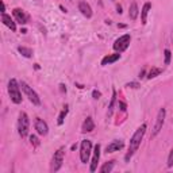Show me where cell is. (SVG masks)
Segmentation results:
<instances>
[{"mask_svg":"<svg viewBox=\"0 0 173 173\" xmlns=\"http://www.w3.org/2000/svg\"><path fill=\"white\" fill-rule=\"evenodd\" d=\"M146 123H143L141 127H138L137 130H135V132L132 134L131 139H130V145H129V151H127V154L124 156V161L129 162L130 158H131L132 156H134V153L138 150V147H139L141 142H142V138L143 135H145L146 132Z\"/></svg>","mask_w":173,"mask_h":173,"instance_id":"cell-1","label":"cell"},{"mask_svg":"<svg viewBox=\"0 0 173 173\" xmlns=\"http://www.w3.org/2000/svg\"><path fill=\"white\" fill-rule=\"evenodd\" d=\"M20 84H18V81L15 78H11L8 81V93H10V99L12 103L15 104H19L22 103V93H20V89H19Z\"/></svg>","mask_w":173,"mask_h":173,"instance_id":"cell-2","label":"cell"},{"mask_svg":"<svg viewBox=\"0 0 173 173\" xmlns=\"http://www.w3.org/2000/svg\"><path fill=\"white\" fill-rule=\"evenodd\" d=\"M29 129H30V119L29 115L26 112H20L19 114V120H18V132L22 138H26L29 134Z\"/></svg>","mask_w":173,"mask_h":173,"instance_id":"cell-3","label":"cell"},{"mask_svg":"<svg viewBox=\"0 0 173 173\" xmlns=\"http://www.w3.org/2000/svg\"><path fill=\"white\" fill-rule=\"evenodd\" d=\"M20 86H22V91L24 92V95L29 97V100L32 103V104H34V105H39L41 104V99H39V96H38V93L29 85V84L24 83V81H22Z\"/></svg>","mask_w":173,"mask_h":173,"instance_id":"cell-4","label":"cell"},{"mask_svg":"<svg viewBox=\"0 0 173 173\" xmlns=\"http://www.w3.org/2000/svg\"><path fill=\"white\" fill-rule=\"evenodd\" d=\"M64 154H65V147H59L58 150L54 153L53 159H51V172H58L59 168L62 166V162H64Z\"/></svg>","mask_w":173,"mask_h":173,"instance_id":"cell-5","label":"cell"},{"mask_svg":"<svg viewBox=\"0 0 173 173\" xmlns=\"http://www.w3.org/2000/svg\"><path fill=\"white\" fill-rule=\"evenodd\" d=\"M91 151H92V142L89 139H84L81 142L80 146V159L83 164H86L89 159V156H91Z\"/></svg>","mask_w":173,"mask_h":173,"instance_id":"cell-6","label":"cell"},{"mask_svg":"<svg viewBox=\"0 0 173 173\" xmlns=\"http://www.w3.org/2000/svg\"><path fill=\"white\" fill-rule=\"evenodd\" d=\"M130 42H131V37H130V34H124V35L119 37L118 39L115 41V43H114V49H115L116 51H119V53H122V51H124L130 46Z\"/></svg>","mask_w":173,"mask_h":173,"instance_id":"cell-7","label":"cell"},{"mask_svg":"<svg viewBox=\"0 0 173 173\" xmlns=\"http://www.w3.org/2000/svg\"><path fill=\"white\" fill-rule=\"evenodd\" d=\"M165 116H166V111H165V108H159L158 114H157L156 124H154L153 132H151V138H154L162 130V126H164V122H165Z\"/></svg>","mask_w":173,"mask_h":173,"instance_id":"cell-8","label":"cell"},{"mask_svg":"<svg viewBox=\"0 0 173 173\" xmlns=\"http://www.w3.org/2000/svg\"><path fill=\"white\" fill-rule=\"evenodd\" d=\"M34 127H35V130H37V132L39 135H47V132H49V127H47V123H46L43 119H41V118H37L35 119V122H34Z\"/></svg>","mask_w":173,"mask_h":173,"instance_id":"cell-9","label":"cell"},{"mask_svg":"<svg viewBox=\"0 0 173 173\" xmlns=\"http://www.w3.org/2000/svg\"><path fill=\"white\" fill-rule=\"evenodd\" d=\"M99 159H100V145L97 143L93 149V157H92V162H91V166H89V170H91V172H95V170L97 169Z\"/></svg>","mask_w":173,"mask_h":173,"instance_id":"cell-10","label":"cell"},{"mask_svg":"<svg viewBox=\"0 0 173 173\" xmlns=\"http://www.w3.org/2000/svg\"><path fill=\"white\" fill-rule=\"evenodd\" d=\"M124 143L122 139H115L112 141V142L110 143V145H107V147H105V153H114V151H119L120 149H123Z\"/></svg>","mask_w":173,"mask_h":173,"instance_id":"cell-11","label":"cell"},{"mask_svg":"<svg viewBox=\"0 0 173 173\" xmlns=\"http://www.w3.org/2000/svg\"><path fill=\"white\" fill-rule=\"evenodd\" d=\"M78 11L83 14L85 18H91L92 16V8L86 2H80L78 3Z\"/></svg>","mask_w":173,"mask_h":173,"instance_id":"cell-12","label":"cell"},{"mask_svg":"<svg viewBox=\"0 0 173 173\" xmlns=\"http://www.w3.org/2000/svg\"><path fill=\"white\" fill-rule=\"evenodd\" d=\"M12 15L15 16V19H16V20H18L20 24H26V23H27V19H29V18H27V15L20 10V8H14Z\"/></svg>","mask_w":173,"mask_h":173,"instance_id":"cell-13","label":"cell"},{"mask_svg":"<svg viewBox=\"0 0 173 173\" xmlns=\"http://www.w3.org/2000/svg\"><path fill=\"white\" fill-rule=\"evenodd\" d=\"M2 22L5 24L7 27H10L12 31H16V24H15V22L11 19V16L10 15H7L5 12H2Z\"/></svg>","mask_w":173,"mask_h":173,"instance_id":"cell-14","label":"cell"},{"mask_svg":"<svg viewBox=\"0 0 173 173\" xmlns=\"http://www.w3.org/2000/svg\"><path fill=\"white\" fill-rule=\"evenodd\" d=\"M119 58H120V53H116V54H108V56H105L104 58L102 59V65H103V66H105V65L114 64V62H116Z\"/></svg>","mask_w":173,"mask_h":173,"instance_id":"cell-15","label":"cell"},{"mask_svg":"<svg viewBox=\"0 0 173 173\" xmlns=\"http://www.w3.org/2000/svg\"><path fill=\"white\" fill-rule=\"evenodd\" d=\"M138 14H139V10H138V4L135 2H132L130 4V8H129V18L131 20H135L138 18Z\"/></svg>","mask_w":173,"mask_h":173,"instance_id":"cell-16","label":"cell"},{"mask_svg":"<svg viewBox=\"0 0 173 173\" xmlns=\"http://www.w3.org/2000/svg\"><path fill=\"white\" fill-rule=\"evenodd\" d=\"M81 130H83V132H91V131H93V130H95V123H93V120H92V118H86L85 120H84Z\"/></svg>","mask_w":173,"mask_h":173,"instance_id":"cell-17","label":"cell"},{"mask_svg":"<svg viewBox=\"0 0 173 173\" xmlns=\"http://www.w3.org/2000/svg\"><path fill=\"white\" fill-rule=\"evenodd\" d=\"M151 8V4L150 3H145L142 7V10H141V22H142V24H146V20H147V14L149 11H150Z\"/></svg>","mask_w":173,"mask_h":173,"instance_id":"cell-18","label":"cell"},{"mask_svg":"<svg viewBox=\"0 0 173 173\" xmlns=\"http://www.w3.org/2000/svg\"><path fill=\"white\" fill-rule=\"evenodd\" d=\"M115 102H116V91H115V89H112V97H111L110 105H108L107 116H111V115H112V111H114V105H115Z\"/></svg>","mask_w":173,"mask_h":173,"instance_id":"cell-19","label":"cell"},{"mask_svg":"<svg viewBox=\"0 0 173 173\" xmlns=\"http://www.w3.org/2000/svg\"><path fill=\"white\" fill-rule=\"evenodd\" d=\"M114 165H115V161H108L100 168V172L102 173H110L111 170L114 169Z\"/></svg>","mask_w":173,"mask_h":173,"instance_id":"cell-20","label":"cell"},{"mask_svg":"<svg viewBox=\"0 0 173 173\" xmlns=\"http://www.w3.org/2000/svg\"><path fill=\"white\" fill-rule=\"evenodd\" d=\"M18 51L22 54L23 57H26V58H30V57H32V50L29 47H24V46H19L18 47Z\"/></svg>","mask_w":173,"mask_h":173,"instance_id":"cell-21","label":"cell"},{"mask_svg":"<svg viewBox=\"0 0 173 173\" xmlns=\"http://www.w3.org/2000/svg\"><path fill=\"white\" fill-rule=\"evenodd\" d=\"M68 111H69V110H68V105H65V107H64V110L61 111V114H59V116H58V120H57V123H58L59 126H61V124L64 123V120H65V116L68 115Z\"/></svg>","mask_w":173,"mask_h":173,"instance_id":"cell-22","label":"cell"},{"mask_svg":"<svg viewBox=\"0 0 173 173\" xmlns=\"http://www.w3.org/2000/svg\"><path fill=\"white\" fill-rule=\"evenodd\" d=\"M161 72H162V69H159V68H151V70L147 73V78H154V77H157V76H158Z\"/></svg>","mask_w":173,"mask_h":173,"instance_id":"cell-23","label":"cell"},{"mask_svg":"<svg viewBox=\"0 0 173 173\" xmlns=\"http://www.w3.org/2000/svg\"><path fill=\"white\" fill-rule=\"evenodd\" d=\"M164 54H165V65H169L170 64V57H172V53H170L169 49H165Z\"/></svg>","mask_w":173,"mask_h":173,"instance_id":"cell-24","label":"cell"},{"mask_svg":"<svg viewBox=\"0 0 173 173\" xmlns=\"http://www.w3.org/2000/svg\"><path fill=\"white\" fill-rule=\"evenodd\" d=\"M166 165H168V168H172V166H173V149L169 151V156H168Z\"/></svg>","mask_w":173,"mask_h":173,"instance_id":"cell-25","label":"cell"},{"mask_svg":"<svg viewBox=\"0 0 173 173\" xmlns=\"http://www.w3.org/2000/svg\"><path fill=\"white\" fill-rule=\"evenodd\" d=\"M30 142H31L32 146H38V145H39V141H38V138L35 137V135H30Z\"/></svg>","mask_w":173,"mask_h":173,"instance_id":"cell-26","label":"cell"},{"mask_svg":"<svg viewBox=\"0 0 173 173\" xmlns=\"http://www.w3.org/2000/svg\"><path fill=\"white\" fill-rule=\"evenodd\" d=\"M118 107L120 108V111H123V112H124V111H126V108H127V105H126V103L119 102V103H118Z\"/></svg>","mask_w":173,"mask_h":173,"instance_id":"cell-27","label":"cell"},{"mask_svg":"<svg viewBox=\"0 0 173 173\" xmlns=\"http://www.w3.org/2000/svg\"><path fill=\"white\" fill-rule=\"evenodd\" d=\"M92 96H93V99H99V97L102 96V93H100L99 91H96V89H95V91L92 92Z\"/></svg>","mask_w":173,"mask_h":173,"instance_id":"cell-28","label":"cell"},{"mask_svg":"<svg viewBox=\"0 0 173 173\" xmlns=\"http://www.w3.org/2000/svg\"><path fill=\"white\" fill-rule=\"evenodd\" d=\"M126 86H129V88H139V84L138 83H129Z\"/></svg>","mask_w":173,"mask_h":173,"instance_id":"cell-29","label":"cell"},{"mask_svg":"<svg viewBox=\"0 0 173 173\" xmlns=\"http://www.w3.org/2000/svg\"><path fill=\"white\" fill-rule=\"evenodd\" d=\"M59 91H61V92H66V86H65L64 84H59Z\"/></svg>","mask_w":173,"mask_h":173,"instance_id":"cell-30","label":"cell"},{"mask_svg":"<svg viewBox=\"0 0 173 173\" xmlns=\"http://www.w3.org/2000/svg\"><path fill=\"white\" fill-rule=\"evenodd\" d=\"M116 12L122 14V5H116Z\"/></svg>","mask_w":173,"mask_h":173,"instance_id":"cell-31","label":"cell"},{"mask_svg":"<svg viewBox=\"0 0 173 173\" xmlns=\"http://www.w3.org/2000/svg\"><path fill=\"white\" fill-rule=\"evenodd\" d=\"M59 8H61L62 12H66V8H64V5H59Z\"/></svg>","mask_w":173,"mask_h":173,"instance_id":"cell-32","label":"cell"},{"mask_svg":"<svg viewBox=\"0 0 173 173\" xmlns=\"http://www.w3.org/2000/svg\"><path fill=\"white\" fill-rule=\"evenodd\" d=\"M143 74H145V70H142V72L139 73V77H143Z\"/></svg>","mask_w":173,"mask_h":173,"instance_id":"cell-33","label":"cell"},{"mask_svg":"<svg viewBox=\"0 0 173 173\" xmlns=\"http://www.w3.org/2000/svg\"><path fill=\"white\" fill-rule=\"evenodd\" d=\"M112 2H114V0H112Z\"/></svg>","mask_w":173,"mask_h":173,"instance_id":"cell-34","label":"cell"}]
</instances>
